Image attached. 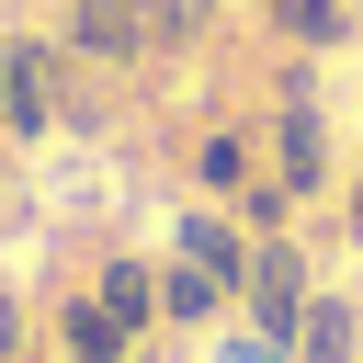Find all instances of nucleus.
<instances>
[{"label": "nucleus", "instance_id": "obj_1", "mask_svg": "<svg viewBox=\"0 0 363 363\" xmlns=\"http://www.w3.org/2000/svg\"><path fill=\"white\" fill-rule=\"evenodd\" d=\"M238 295H250L261 340H272V352H295V329H306V306H318V295H306V261H295V238H284V227L250 250V284H238Z\"/></svg>", "mask_w": 363, "mask_h": 363}, {"label": "nucleus", "instance_id": "obj_2", "mask_svg": "<svg viewBox=\"0 0 363 363\" xmlns=\"http://www.w3.org/2000/svg\"><path fill=\"white\" fill-rule=\"evenodd\" d=\"M68 45L102 57V68H136L159 34H147V0H68Z\"/></svg>", "mask_w": 363, "mask_h": 363}, {"label": "nucleus", "instance_id": "obj_3", "mask_svg": "<svg viewBox=\"0 0 363 363\" xmlns=\"http://www.w3.org/2000/svg\"><path fill=\"white\" fill-rule=\"evenodd\" d=\"M0 125L11 136H45L57 125V57L45 45H0Z\"/></svg>", "mask_w": 363, "mask_h": 363}, {"label": "nucleus", "instance_id": "obj_4", "mask_svg": "<svg viewBox=\"0 0 363 363\" xmlns=\"http://www.w3.org/2000/svg\"><path fill=\"white\" fill-rule=\"evenodd\" d=\"M170 261H193V272H216L227 295L250 284V250H238V227H227V216H182V250H170Z\"/></svg>", "mask_w": 363, "mask_h": 363}, {"label": "nucleus", "instance_id": "obj_5", "mask_svg": "<svg viewBox=\"0 0 363 363\" xmlns=\"http://www.w3.org/2000/svg\"><path fill=\"white\" fill-rule=\"evenodd\" d=\"M57 340H68V363H125V340H136V329H113V318H102V295H68V306H57Z\"/></svg>", "mask_w": 363, "mask_h": 363}, {"label": "nucleus", "instance_id": "obj_6", "mask_svg": "<svg viewBox=\"0 0 363 363\" xmlns=\"http://www.w3.org/2000/svg\"><path fill=\"white\" fill-rule=\"evenodd\" d=\"M295 352H306V363H363V318H352L340 295H318L306 329H295Z\"/></svg>", "mask_w": 363, "mask_h": 363}, {"label": "nucleus", "instance_id": "obj_7", "mask_svg": "<svg viewBox=\"0 0 363 363\" xmlns=\"http://www.w3.org/2000/svg\"><path fill=\"white\" fill-rule=\"evenodd\" d=\"M272 147H284V193H318V170H329V147H318V113H306V102H284V125H272Z\"/></svg>", "mask_w": 363, "mask_h": 363}, {"label": "nucleus", "instance_id": "obj_8", "mask_svg": "<svg viewBox=\"0 0 363 363\" xmlns=\"http://www.w3.org/2000/svg\"><path fill=\"white\" fill-rule=\"evenodd\" d=\"M91 295H102V318H113V329H147V318H159V272H136V261H102V284H91Z\"/></svg>", "mask_w": 363, "mask_h": 363}, {"label": "nucleus", "instance_id": "obj_9", "mask_svg": "<svg viewBox=\"0 0 363 363\" xmlns=\"http://www.w3.org/2000/svg\"><path fill=\"white\" fill-rule=\"evenodd\" d=\"M216 306H227V284H216V272H193V261H170V272H159V318H182V329H193V318H216Z\"/></svg>", "mask_w": 363, "mask_h": 363}, {"label": "nucleus", "instance_id": "obj_10", "mask_svg": "<svg viewBox=\"0 0 363 363\" xmlns=\"http://www.w3.org/2000/svg\"><path fill=\"white\" fill-rule=\"evenodd\" d=\"M272 34L284 45H340V0H272Z\"/></svg>", "mask_w": 363, "mask_h": 363}, {"label": "nucleus", "instance_id": "obj_11", "mask_svg": "<svg viewBox=\"0 0 363 363\" xmlns=\"http://www.w3.org/2000/svg\"><path fill=\"white\" fill-rule=\"evenodd\" d=\"M204 23H216V0H147V34L159 45H193Z\"/></svg>", "mask_w": 363, "mask_h": 363}, {"label": "nucleus", "instance_id": "obj_12", "mask_svg": "<svg viewBox=\"0 0 363 363\" xmlns=\"http://www.w3.org/2000/svg\"><path fill=\"white\" fill-rule=\"evenodd\" d=\"M193 170H204L216 193H238V182H250V147H238V136H204V147H193Z\"/></svg>", "mask_w": 363, "mask_h": 363}, {"label": "nucleus", "instance_id": "obj_13", "mask_svg": "<svg viewBox=\"0 0 363 363\" xmlns=\"http://www.w3.org/2000/svg\"><path fill=\"white\" fill-rule=\"evenodd\" d=\"M23 352V295H0V363Z\"/></svg>", "mask_w": 363, "mask_h": 363}, {"label": "nucleus", "instance_id": "obj_14", "mask_svg": "<svg viewBox=\"0 0 363 363\" xmlns=\"http://www.w3.org/2000/svg\"><path fill=\"white\" fill-rule=\"evenodd\" d=\"M352 238H363V193H352Z\"/></svg>", "mask_w": 363, "mask_h": 363}]
</instances>
